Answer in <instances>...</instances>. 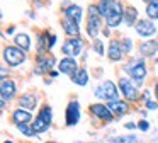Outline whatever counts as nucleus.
<instances>
[{
	"label": "nucleus",
	"instance_id": "obj_31",
	"mask_svg": "<svg viewBox=\"0 0 158 143\" xmlns=\"http://www.w3.org/2000/svg\"><path fill=\"white\" fill-rule=\"evenodd\" d=\"M55 43H56V36L53 34L51 37H48V50H51V48L55 46Z\"/></svg>",
	"mask_w": 158,
	"mask_h": 143
},
{
	"label": "nucleus",
	"instance_id": "obj_30",
	"mask_svg": "<svg viewBox=\"0 0 158 143\" xmlns=\"http://www.w3.org/2000/svg\"><path fill=\"white\" fill-rule=\"evenodd\" d=\"M138 128H139L141 131H148V129H150V123H148L146 119H141V121L138 123Z\"/></svg>",
	"mask_w": 158,
	"mask_h": 143
},
{
	"label": "nucleus",
	"instance_id": "obj_33",
	"mask_svg": "<svg viewBox=\"0 0 158 143\" xmlns=\"http://www.w3.org/2000/svg\"><path fill=\"white\" fill-rule=\"evenodd\" d=\"M150 95H151V94H150V90H144V92H143V95H141V99H143L144 102H148V101H150Z\"/></svg>",
	"mask_w": 158,
	"mask_h": 143
},
{
	"label": "nucleus",
	"instance_id": "obj_35",
	"mask_svg": "<svg viewBox=\"0 0 158 143\" xmlns=\"http://www.w3.org/2000/svg\"><path fill=\"white\" fill-rule=\"evenodd\" d=\"M14 31H15V27H9V29H7V34H14Z\"/></svg>",
	"mask_w": 158,
	"mask_h": 143
},
{
	"label": "nucleus",
	"instance_id": "obj_34",
	"mask_svg": "<svg viewBox=\"0 0 158 143\" xmlns=\"http://www.w3.org/2000/svg\"><path fill=\"white\" fill-rule=\"evenodd\" d=\"M124 126H126L127 129H134V128H136L138 124H134V123H126V124H124Z\"/></svg>",
	"mask_w": 158,
	"mask_h": 143
},
{
	"label": "nucleus",
	"instance_id": "obj_24",
	"mask_svg": "<svg viewBox=\"0 0 158 143\" xmlns=\"http://www.w3.org/2000/svg\"><path fill=\"white\" fill-rule=\"evenodd\" d=\"M73 80V84H77V85H87V82H89V73H87V70L85 68H80L78 72H77V75L72 78Z\"/></svg>",
	"mask_w": 158,
	"mask_h": 143
},
{
	"label": "nucleus",
	"instance_id": "obj_1",
	"mask_svg": "<svg viewBox=\"0 0 158 143\" xmlns=\"http://www.w3.org/2000/svg\"><path fill=\"white\" fill-rule=\"evenodd\" d=\"M97 7L109 27H117L124 20V9L117 0H99Z\"/></svg>",
	"mask_w": 158,
	"mask_h": 143
},
{
	"label": "nucleus",
	"instance_id": "obj_40",
	"mask_svg": "<svg viewBox=\"0 0 158 143\" xmlns=\"http://www.w3.org/2000/svg\"><path fill=\"white\" fill-rule=\"evenodd\" d=\"M78 143H80V141H78Z\"/></svg>",
	"mask_w": 158,
	"mask_h": 143
},
{
	"label": "nucleus",
	"instance_id": "obj_39",
	"mask_svg": "<svg viewBox=\"0 0 158 143\" xmlns=\"http://www.w3.org/2000/svg\"><path fill=\"white\" fill-rule=\"evenodd\" d=\"M49 143H55V141H49Z\"/></svg>",
	"mask_w": 158,
	"mask_h": 143
},
{
	"label": "nucleus",
	"instance_id": "obj_10",
	"mask_svg": "<svg viewBox=\"0 0 158 143\" xmlns=\"http://www.w3.org/2000/svg\"><path fill=\"white\" fill-rule=\"evenodd\" d=\"M119 87H121V92H123V95L127 99V101H136L138 99V89L134 84H131L129 78H121L119 80Z\"/></svg>",
	"mask_w": 158,
	"mask_h": 143
},
{
	"label": "nucleus",
	"instance_id": "obj_29",
	"mask_svg": "<svg viewBox=\"0 0 158 143\" xmlns=\"http://www.w3.org/2000/svg\"><path fill=\"white\" fill-rule=\"evenodd\" d=\"M94 51H95L97 54H99V56H104V43L100 39H95L94 41Z\"/></svg>",
	"mask_w": 158,
	"mask_h": 143
},
{
	"label": "nucleus",
	"instance_id": "obj_38",
	"mask_svg": "<svg viewBox=\"0 0 158 143\" xmlns=\"http://www.w3.org/2000/svg\"><path fill=\"white\" fill-rule=\"evenodd\" d=\"M4 143H12V141H4Z\"/></svg>",
	"mask_w": 158,
	"mask_h": 143
},
{
	"label": "nucleus",
	"instance_id": "obj_36",
	"mask_svg": "<svg viewBox=\"0 0 158 143\" xmlns=\"http://www.w3.org/2000/svg\"><path fill=\"white\" fill-rule=\"evenodd\" d=\"M155 94H156V99H158V82H156V85H155Z\"/></svg>",
	"mask_w": 158,
	"mask_h": 143
},
{
	"label": "nucleus",
	"instance_id": "obj_2",
	"mask_svg": "<svg viewBox=\"0 0 158 143\" xmlns=\"http://www.w3.org/2000/svg\"><path fill=\"white\" fill-rule=\"evenodd\" d=\"M124 72L134 80V85L139 87L143 84L144 77H146V65H144L143 58H136V60L124 65Z\"/></svg>",
	"mask_w": 158,
	"mask_h": 143
},
{
	"label": "nucleus",
	"instance_id": "obj_28",
	"mask_svg": "<svg viewBox=\"0 0 158 143\" xmlns=\"http://www.w3.org/2000/svg\"><path fill=\"white\" fill-rule=\"evenodd\" d=\"M121 48H123V53L124 54H129L131 50H133V41L127 39V37H124V39L121 41Z\"/></svg>",
	"mask_w": 158,
	"mask_h": 143
},
{
	"label": "nucleus",
	"instance_id": "obj_22",
	"mask_svg": "<svg viewBox=\"0 0 158 143\" xmlns=\"http://www.w3.org/2000/svg\"><path fill=\"white\" fill-rule=\"evenodd\" d=\"M14 43H15V46H17V48H21V50H24V51H27L29 48H31V39H29V36L26 32L15 34Z\"/></svg>",
	"mask_w": 158,
	"mask_h": 143
},
{
	"label": "nucleus",
	"instance_id": "obj_9",
	"mask_svg": "<svg viewBox=\"0 0 158 143\" xmlns=\"http://www.w3.org/2000/svg\"><path fill=\"white\" fill-rule=\"evenodd\" d=\"M58 70H60V73H65V75H70V77H75L77 75V72L80 70L78 68V63H77V60L75 58H63L61 61H60V65H58Z\"/></svg>",
	"mask_w": 158,
	"mask_h": 143
},
{
	"label": "nucleus",
	"instance_id": "obj_26",
	"mask_svg": "<svg viewBox=\"0 0 158 143\" xmlns=\"http://www.w3.org/2000/svg\"><path fill=\"white\" fill-rule=\"evenodd\" d=\"M17 129L21 133H24L27 138H32V136H34V129H32V126H29V124H17Z\"/></svg>",
	"mask_w": 158,
	"mask_h": 143
},
{
	"label": "nucleus",
	"instance_id": "obj_15",
	"mask_svg": "<svg viewBox=\"0 0 158 143\" xmlns=\"http://www.w3.org/2000/svg\"><path fill=\"white\" fill-rule=\"evenodd\" d=\"M65 19H70V20H73V22H80L82 20V7L80 5H77V3H72V5H68V7H65Z\"/></svg>",
	"mask_w": 158,
	"mask_h": 143
},
{
	"label": "nucleus",
	"instance_id": "obj_37",
	"mask_svg": "<svg viewBox=\"0 0 158 143\" xmlns=\"http://www.w3.org/2000/svg\"><path fill=\"white\" fill-rule=\"evenodd\" d=\"M143 2H148V3H150V2H153V0H143Z\"/></svg>",
	"mask_w": 158,
	"mask_h": 143
},
{
	"label": "nucleus",
	"instance_id": "obj_13",
	"mask_svg": "<svg viewBox=\"0 0 158 143\" xmlns=\"http://www.w3.org/2000/svg\"><path fill=\"white\" fill-rule=\"evenodd\" d=\"M80 121V104L72 101L66 107V126H75Z\"/></svg>",
	"mask_w": 158,
	"mask_h": 143
},
{
	"label": "nucleus",
	"instance_id": "obj_18",
	"mask_svg": "<svg viewBox=\"0 0 158 143\" xmlns=\"http://www.w3.org/2000/svg\"><path fill=\"white\" fill-rule=\"evenodd\" d=\"M31 119H32L31 112L26 111V109H15V111L12 112V121L15 123V126L17 124H29Z\"/></svg>",
	"mask_w": 158,
	"mask_h": 143
},
{
	"label": "nucleus",
	"instance_id": "obj_20",
	"mask_svg": "<svg viewBox=\"0 0 158 143\" xmlns=\"http://www.w3.org/2000/svg\"><path fill=\"white\" fill-rule=\"evenodd\" d=\"M109 109L112 111L114 116H124L127 112V109H129V106H127V102H123V101H116V102H109Z\"/></svg>",
	"mask_w": 158,
	"mask_h": 143
},
{
	"label": "nucleus",
	"instance_id": "obj_23",
	"mask_svg": "<svg viewBox=\"0 0 158 143\" xmlns=\"http://www.w3.org/2000/svg\"><path fill=\"white\" fill-rule=\"evenodd\" d=\"M124 22L129 27L138 22V10L134 9V7H126V9H124Z\"/></svg>",
	"mask_w": 158,
	"mask_h": 143
},
{
	"label": "nucleus",
	"instance_id": "obj_3",
	"mask_svg": "<svg viewBox=\"0 0 158 143\" xmlns=\"http://www.w3.org/2000/svg\"><path fill=\"white\" fill-rule=\"evenodd\" d=\"M94 94H95L97 99H104V101H109V102L119 101V90H117L116 84L110 80H104L100 85H97Z\"/></svg>",
	"mask_w": 158,
	"mask_h": 143
},
{
	"label": "nucleus",
	"instance_id": "obj_32",
	"mask_svg": "<svg viewBox=\"0 0 158 143\" xmlns=\"http://www.w3.org/2000/svg\"><path fill=\"white\" fill-rule=\"evenodd\" d=\"M146 107H148V109H151V111H155V109H158V102L148 101V102H146Z\"/></svg>",
	"mask_w": 158,
	"mask_h": 143
},
{
	"label": "nucleus",
	"instance_id": "obj_25",
	"mask_svg": "<svg viewBox=\"0 0 158 143\" xmlns=\"http://www.w3.org/2000/svg\"><path fill=\"white\" fill-rule=\"evenodd\" d=\"M146 14L150 19H158V0H153L146 5Z\"/></svg>",
	"mask_w": 158,
	"mask_h": 143
},
{
	"label": "nucleus",
	"instance_id": "obj_5",
	"mask_svg": "<svg viewBox=\"0 0 158 143\" xmlns=\"http://www.w3.org/2000/svg\"><path fill=\"white\" fill-rule=\"evenodd\" d=\"M51 119H53V112L49 106H43L39 109V114L36 118V121L32 123V129L34 133H44L49 129V124H51Z\"/></svg>",
	"mask_w": 158,
	"mask_h": 143
},
{
	"label": "nucleus",
	"instance_id": "obj_27",
	"mask_svg": "<svg viewBox=\"0 0 158 143\" xmlns=\"http://www.w3.org/2000/svg\"><path fill=\"white\" fill-rule=\"evenodd\" d=\"M109 141H112V143H136L138 140H136V136H124V138H109Z\"/></svg>",
	"mask_w": 158,
	"mask_h": 143
},
{
	"label": "nucleus",
	"instance_id": "obj_12",
	"mask_svg": "<svg viewBox=\"0 0 158 143\" xmlns=\"http://www.w3.org/2000/svg\"><path fill=\"white\" fill-rule=\"evenodd\" d=\"M90 111H92L94 116H97L99 119L106 123H110L114 118L112 111L109 109V106H104V104H90Z\"/></svg>",
	"mask_w": 158,
	"mask_h": 143
},
{
	"label": "nucleus",
	"instance_id": "obj_11",
	"mask_svg": "<svg viewBox=\"0 0 158 143\" xmlns=\"http://www.w3.org/2000/svg\"><path fill=\"white\" fill-rule=\"evenodd\" d=\"M134 29H136V32L143 37H150L156 32V27L151 22V19H139L136 22V27H134Z\"/></svg>",
	"mask_w": 158,
	"mask_h": 143
},
{
	"label": "nucleus",
	"instance_id": "obj_4",
	"mask_svg": "<svg viewBox=\"0 0 158 143\" xmlns=\"http://www.w3.org/2000/svg\"><path fill=\"white\" fill-rule=\"evenodd\" d=\"M102 29V15L97 5H89V19H87V34L90 37H97Z\"/></svg>",
	"mask_w": 158,
	"mask_h": 143
},
{
	"label": "nucleus",
	"instance_id": "obj_6",
	"mask_svg": "<svg viewBox=\"0 0 158 143\" xmlns=\"http://www.w3.org/2000/svg\"><path fill=\"white\" fill-rule=\"evenodd\" d=\"M4 60L9 67H19L26 60V51L17 46H5L4 48Z\"/></svg>",
	"mask_w": 158,
	"mask_h": 143
},
{
	"label": "nucleus",
	"instance_id": "obj_21",
	"mask_svg": "<svg viewBox=\"0 0 158 143\" xmlns=\"http://www.w3.org/2000/svg\"><path fill=\"white\" fill-rule=\"evenodd\" d=\"M61 26H63V31H65L68 36H72V37H78V32H80V27H78V22H73V20H70V19H65L61 22Z\"/></svg>",
	"mask_w": 158,
	"mask_h": 143
},
{
	"label": "nucleus",
	"instance_id": "obj_17",
	"mask_svg": "<svg viewBox=\"0 0 158 143\" xmlns=\"http://www.w3.org/2000/svg\"><path fill=\"white\" fill-rule=\"evenodd\" d=\"M0 92H2V99H12L15 95V84L9 78H2V84H0Z\"/></svg>",
	"mask_w": 158,
	"mask_h": 143
},
{
	"label": "nucleus",
	"instance_id": "obj_8",
	"mask_svg": "<svg viewBox=\"0 0 158 143\" xmlns=\"http://www.w3.org/2000/svg\"><path fill=\"white\" fill-rule=\"evenodd\" d=\"M56 60L55 56H46V54H43V56H38V60H36V67H34V73L36 75H43L46 73V72H49L53 67H55Z\"/></svg>",
	"mask_w": 158,
	"mask_h": 143
},
{
	"label": "nucleus",
	"instance_id": "obj_14",
	"mask_svg": "<svg viewBox=\"0 0 158 143\" xmlns=\"http://www.w3.org/2000/svg\"><path fill=\"white\" fill-rule=\"evenodd\" d=\"M123 48H121V41L112 39L109 43V50H107V56H109L110 61H119L123 58Z\"/></svg>",
	"mask_w": 158,
	"mask_h": 143
},
{
	"label": "nucleus",
	"instance_id": "obj_7",
	"mask_svg": "<svg viewBox=\"0 0 158 143\" xmlns=\"http://www.w3.org/2000/svg\"><path fill=\"white\" fill-rule=\"evenodd\" d=\"M82 48H83V41L80 37H72V39L65 41L61 46V53L66 54L68 58H75L82 53Z\"/></svg>",
	"mask_w": 158,
	"mask_h": 143
},
{
	"label": "nucleus",
	"instance_id": "obj_16",
	"mask_svg": "<svg viewBox=\"0 0 158 143\" xmlns=\"http://www.w3.org/2000/svg\"><path fill=\"white\" fill-rule=\"evenodd\" d=\"M139 53L143 56H155L158 53V41H155V39L143 41L139 44Z\"/></svg>",
	"mask_w": 158,
	"mask_h": 143
},
{
	"label": "nucleus",
	"instance_id": "obj_19",
	"mask_svg": "<svg viewBox=\"0 0 158 143\" xmlns=\"http://www.w3.org/2000/svg\"><path fill=\"white\" fill-rule=\"evenodd\" d=\"M36 104H38V97L32 94H24L22 97H19V106L26 111H32L36 109Z\"/></svg>",
	"mask_w": 158,
	"mask_h": 143
}]
</instances>
